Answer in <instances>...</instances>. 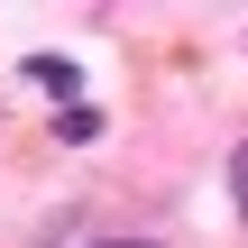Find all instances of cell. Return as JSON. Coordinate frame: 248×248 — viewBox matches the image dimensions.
I'll list each match as a JSON object with an SVG mask.
<instances>
[{
  "label": "cell",
  "instance_id": "cell-1",
  "mask_svg": "<svg viewBox=\"0 0 248 248\" xmlns=\"http://www.w3.org/2000/svg\"><path fill=\"white\" fill-rule=\"evenodd\" d=\"M18 83H37V92H55V101H92V92H83V74H74L64 55H28V64H18Z\"/></svg>",
  "mask_w": 248,
  "mask_h": 248
},
{
  "label": "cell",
  "instance_id": "cell-2",
  "mask_svg": "<svg viewBox=\"0 0 248 248\" xmlns=\"http://www.w3.org/2000/svg\"><path fill=\"white\" fill-rule=\"evenodd\" d=\"M55 138H64V147H92V138H101V101H64V110H55Z\"/></svg>",
  "mask_w": 248,
  "mask_h": 248
},
{
  "label": "cell",
  "instance_id": "cell-3",
  "mask_svg": "<svg viewBox=\"0 0 248 248\" xmlns=\"http://www.w3.org/2000/svg\"><path fill=\"white\" fill-rule=\"evenodd\" d=\"M230 212H239V221H248V138H239V147H230Z\"/></svg>",
  "mask_w": 248,
  "mask_h": 248
},
{
  "label": "cell",
  "instance_id": "cell-4",
  "mask_svg": "<svg viewBox=\"0 0 248 248\" xmlns=\"http://www.w3.org/2000/svg\"><path fill=\"white\" fill-rule=\"evenodd\" d=\"M101 248H156V239H101Z\"/></svg>",
  "mask_w": 248,
  "mask_h": 248
}]
</instances>
